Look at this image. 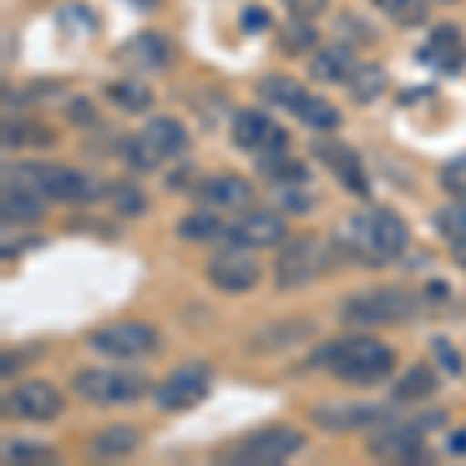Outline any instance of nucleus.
Returning <instances> with one entry per match:
<instances>
[{
	"instance_id": "obj_22",
	"label": "nucleus",
	"mask_w": 466,
	"mask_h": 466,
	"mask_svg": "<svg viewBox=\"0 0 466 466\" xmlns=\"http://www.w3.org/2000/svg\"><path fill=\"white\" fill-rule=\"evenodd\" d=\"M0 212L6 224H37L44 218V197L25 184H6L0 197Z\"/></svg>"
},
{
	"instance_id": "obj_8",
	"label": "nucleus",
	"mask_w": 466,
	"mask_h": 466,
	"mask_svg": "<svg viewBox=\"0 0 466 466\" xmlns=\"http://www.w3.org/2000/svg\"><path fill=\"white\" fill-rule=\"evenodd\" d=\"M445 423V413L430 410L426 417H420L417 423H392L386 430L373 432L367 439V451L377 461H392V463H417L426 457V430H439Z\"/></svg>"
},
{
	"instance_id": "obj_11",
	"label": "nucleus",
	"mask_w": 466,
	"mask_h": 466,
	"mask_svg": "<svg viewBox=\"0 0 466 466\" xmlns=\"http://www.w3.org/2000/svg\"><path fill=\"white\" fill-rule=\"evenodd\" d=\"M212 389V370L202 360H190V364H180L175 373H168L159 386L153 389V398L162 410L180 413L197 408L202 398Z\"/></svg>"
},
{
	"instance_id": "obj_28",
	"label": "nucleus",
	"mask_w": 466,
	"mask_h": 466,
	"mask_svg": "<svg viewBox=\"0 0 466 466\" xmlns=\"http://www.w3.org/2000/svg\"><path fill=\"white\" fill-rule=\"evenodd\" d=\"M221 233H224L221 218L215 212H208V208H199V212L187 215L184 221L177 224V237L187 239V243H208V239L221 237Z\"/></svg>"
},
{
	"instance_id": "obj_3",
	"label": "nucleus",
	"mask_w": 466,
	"mask_h": 466,
	"mask_svg": "<svg viewBox=\"0 0 466 466\" xmlns=\"http://www.w3.org/2000/svg\"><path fill=\"white\" fill-rule=\"evenodd\" d=\"M420 308H423V302H420L417 292L401 287H377L345 299L339 314L351 327H392V323L413 320Z\"/></svg>"
},
{
	"instance_id": "obj_7",
	"label": "nucleus",
	"mask_w": 466,
	"mask_h": 466,
	"mask_svg": "<svg viewBox=\"0 0 466 466\" xmlns=\"http://www.w3.org/2000/svg\"><path fill=\"white\" fill-rule=\"evenodd\" d=\"M305 448V435L292 426H268L261 432H252L246 439H239L237 445H230L221 454L224 463H239V466H277L289 461L292 454Z\"/></svg>"
},
{
	"instance_id": "obj_19",
	"label": "nucleus",
	"mask_w": 466,
	"mask_h": 466,
	"mask_svg": "<svg viewBox=\"0 0 466 466\" xmlns=\"http://www.w3.org/2000/svg\"><path fill=\"white\" fill-rule=\"evenodd\" d=\"M420 63H426L430 69L441 75H457L466 66V41L461 28L454 25H439L430 35V41L420 47Z\"/></svg>"
},
{
	"instance_id": "obj_21",
	"label": "nucleus",
	"mask_w": 466,
	"mask_h": 466,
	"mask_svg": "<svg viewBox=\"0 0 466 466\" xmlns=\"http://www.w3.org/2000/svg\"><path fill=\"white\" fill-rule=\"evenodd\" d=\"M358 69V59L351 54L349 44H329V47H323L314 54L311 66H308V72H311L314 81H320V85H339V81H349L351 75Z\"/></svg>"
},
{
	"instance_id": "obj_40",
	"label": "nucleus",
	"mask_w": 466,
	"mask_h": 466,
	"mask_svg": "<svg viewBox=\"0 0 466 466\" xmlns=\"http://www.w3.org/2000/svg\"><path fill=\"white\" fill-rule=\"evenodd\" d=\"M448 451H451V454H466V430L451 435V439H448Z\"/></svg>"
},
{
	"instance_id": "obj_4",
	"label": "nucleus",
	"mask_w": 466,
	"mask_h": 466,
	"mask_svg": "<svg viewBox=\"0 0 466 466\" xmlns=\"http://www.w3.org/2000/svg\"><path fill=\"white\" fill-rule=\"evenodd\" d=\"M187 149V127L171 116L149 118L144 131L131 134L122 144L125 162L134 171H156L162 162L175 159L177 153Z\"/></svg>"
},
{
	"instance_id": "obj_42",
	"label": "nucleus",
	"mask_w": 466,
	"mask_h": 466,
	"mask_svg": "<svg viewBox=\"0 0 466 466\" xmlns=\"http://www.w3.org/2000/svg\"><path fill=\"white\" fill-rule=\"evenodd\" d=\"M441 4H454V0H441Z\"/></svg>"
},
{
	"instance_id": "obj_32",
	"label": "nucleus",
	"mask_w": 466,
	"mask_h": 466,
	"mask_svg": "<svg viewBox=\"0 0 466 466\" xmlns=\"http://www.w3.org/2000/svg\"><path fill=\"white\" fill-rule=\"evenodd\" d=\"M314 44H318V32L311 28V22L292 19L289 25L280 32V50H287V54H292V56H299V54H305V50H311Z\"/></svg>"
},
{
	"instance_id": "obj_1",
	"label": "nucleus",
	"mask_w": 466,
	"mask_h": 466,
	"mask_svg": "<svg viewBox=\"0 0 466 466\" xmlns=\"http://www.w3.org/2000/svg\"><path fill=\"white\" fill-rule=\"evenodd\" d=\"M408 224L392 208H367L345 221L336 246L364 268H386L408 249Z\"/></svg>"
},
{
	"instance_id": "obj_36",
	"label": "nucleus",
	"mask_w": 466,
	"mask_h": 466,
	"mask_svg": "<svg viewBox=\"0 0 466 466\" xmlns=\"http://www.w3.org/2000/svg\"><path fill=\"white\" fill-rule=\"evenodd\" d=\"M327 6L329 0H287V10L292 13V19H302V22H314Z\"/></svg>"
},
{
	"instance_id": "obj_23",
	"label": "nucleus",
	"mask_w": 466,
	"mask_h": 466,
	"mask_svg": "<svg viewBox=\"0 0 466 466\" xmlns=\"http://www.w3.org/2000/svg\"><path fill=\"white\" fill-rule=\"evenodd\" d=\"M140 448V432L134 426H125V423H116V426H106L90 439V457L96 461H118V457H127Z\"/></svg>"
},
{
	"instance_id": "obj_25",
	"label": "nucleus",
	"mask_w": 466,
	"mask_h": 466,
	"mask_svg": "<svg viewBox=\"0 0 466 466\" xmlns=\"http://www.w3.org/2000/svg\"><path fill=\"white\" fill-rule=\"evenodd\" d=\"M258 94L265 96L268 103H274V106L296 112L299 103L308 96V90L299 85L296 78H289V75H268V78L258 81Z\"/></svg>"
},
{
	"instance_id": "obj_17",
	"label": "nucleus",
	"mask_w": 466,
	"mask_h": 466,
	"mask_svg": "<svg viewBox=\"0 0 466 466\" xmlns=\"http://www.w3.org/2000/svg\"><path fill=\"white\" fill-rule=\"evenodd\" d=\"M6 410L19 420H28V423H50L63 410V395L50 382L32 380L6 398Z\"/></svg>"
},
{
	"instance_id": "obj_2",
	"label": "nucleus",
	"mask_w": 466,
	"mask_h": 466,
	"mask_svg": "<svg viewBox=\"0 0 466 466\" xmlns=\"http://www.w3.org/2000/svg\"><path fill=\"white\" fill-rule=\"evenodd\" d=\"M314 360L351 386H377L395 370V351L370 336H349V339L323 345Z\"/></svg>"
},
{
	"instance_id": "obj_35",
	"label": "nucleus",
	"mask_w": 466,
	"mask_h": 466,
	"mask_svg": "<svg viewBox=\"0 0 466 466\" xmlns=\"http://www.w3.org/2000/svg\"><path fill=\"white\" fill-rule=\"evenodd\" d=\"M54 451L35 445V441H6L4 445V461L13 463H37V461H54Z\"/></svg>"
},
{
	"instance_id": "obj_12",
	"label": "nucleus",
	"mask_w": 466,
	"mask_h": 466,
	"mask_svg": "<svg viewBox=\"0 0 466 466\" xmlns=\"http://www.w3.org/2000/svg\"><path fill=\"white\" fill-rule=\"evenodd\" d=\"M230 137H233V147L246 149V153H255L258 159L287 153V144H289V134L280 131V127L258 109H239L237 116H233Z\"/></svg>"
},
{
	"instance_id": "obj_30",
	"label": "nucleus",
	"mask_w": 466,
	"mask_h": 466,
	"mask_svg": "<svg viewBox=\"0 0 466 466\" xmlns=\"http://www.w3.org/2000/svg\"><path fill=\"white\" fill-rule=\"evenodd\" d=\"M432 224H435V230L441 233V239H445L448 246L461 243V239H466V202L454 199L451 206L439 208L435 218H432Z\"/></svg>"
},
{
	"instance_id": "obj_34",
	"label": "nucleus",
	"mask_w": 466,
	"mask_h": 466,
	"mask_svg": "<svg viewBox=\"0 0 466 466\" xmlns=\"http://www.w3.org/2000/svg\"><path fill=\"white\" fill-rule=\"evenodd\" d=\"M439 184L451 199L466 202V156H457V159H451L448 165H441Z\"/></svg>"
},
{
	"instance_id": "obj_39",
	"label": "nucleus",
	"mask_w": 466,
	"mask_h": 466,
	"mask_svg": "<svg viewBox=\"0 0 466 466\" xmlns=\"http://www.w3.org/2000/svg\"><path fill=\"white\" fill-rule=\"evenodd\" d=\"M72 122H78V125H90L94 122V106H90L87 100H78L72 106Z\"/></svg>"
},
{
	"instance_id": "obj_38",
	"label": "nucleus",
	"mask_w": 466,
	"mask_h": 466,
	"mask_svg": "<svg viewBox=\"0 0 466 466\" xmlns=\"http://www.w3.org/2000/svg\"><path fill=\"white\" fill-rule=\"evenodd\" d=\"M432 351H435V358H439V364H445L451 373H461L463 370V358L457 355L454 349H451L448 339H435L432 342Z\"/></svg>"
},
{
	"instance_id": "obj_41",
	"label": "nucleus",
	"mask_w": 466,
	"mask_h": 466,
	"mask_svg": "<svg viewBox=\"0 0 466 466\" xmlns=\"http://www.w3.org/2000/svg\"><path fill=\"white\" fill-rule=\"evenodd\" d=\"M448 249H451V258L457 261V268L466 270V239H461V243H454V246H448Z\"/></svg>"
},
{
	"instance_id": "obj_9",
	"label": "nucleus",
	"mask_w": 466,
	"mask_h": 466,
	"mask_svg": "<svg viewBox=\"0 0 466 466\" xmlns=\"http://www.w3.org/2000/svg\"><path fill=\"white\" fill-rule=\"evenodd\" d=\"M72 389L90 404H131L149 392V380L137 370H81Z\"/></svg>"
},
{
	"instance_id": "obj_5",
	"label": "nucleus",
	"mask_w": 466,
	"mask_h": 466,
	"mask_svg": "<svg viewBox=\"0 0 466 466\" xmlns=\"http://www.w3.org/2000/svg\"><path fill=\"white\" fill-rule=\"evenodd\" d=\"M16 184L32 187L44 199H56V202H94L106 197L94 177L54 162H22L16 168Z\"/></svg>"
},
{
	"instance_id": "obj_27",
	"label": "nucleus",
	"mask_w": 466,
	"mask_h": 466,
	"mask_svg": "<svg viewBox=\"0 0 466 466\" xmlns=\"http://www.w3.org/2000/svg\"><path fill=\"white\" fill-rule=\"evenodd\" d=\"M292 116H296L299 122L308 125V127H318V131H333V127L342 125L339 109H336L329 100H323V96H314V94H308L305 100L299 103V109L292 112Z\"/></svg>"
},
{
	"instance_id": "obj_26",
	"label": "nucleus",
	"mask_w": 466,
	"mask_h": 466,
	"mask_svg": "<svg viewBox=\"0 0 466 466\" xmlns=\"http://www.w3.org/2000/svg\"><path fill=\"white\" fill-rule=\"evenodd\" d=\"M386 72H382V66L377 63H358L355 75L349 78V90H351V100L360 103V106H367V103H373L377 96L386 90Z\"/></svg>"
},
{
	"instance_id": "obj_33",
	"label": "nucleus",
	"mask_w": 466,
	"mask_h": 466,
	"mask_svg": "<svg viewBox=\"0 0 466 466\" xmlns=\"http://www.w3.org/2000/svg\"><path fill=\"white\" fill-rule=\"evenodd\" d=\"M109 202L118 215L125 218H134V215H144L147 212V197L140 193V187H131V184H116L109 187Z\"/></svg>"
},
{
	"instance_id": "obj_24",
	"label": "nucleus",
	"mask_w": 466,
	"mask_h": 466,
	"mask_svg": "<svg viewBox=\"0 0 466 466\" xmlns=\"http://www.w3.org/2000/svg\"><path fill=\"white\" fill-rule=\"evenodd\" d=\"M439 392V373L430 364H413L401 380L395 382L392 398L395 401H423Z\"/></svg>"
},
{
	"instance_id": "obj_14",
	"label": "nucleus",
	"mask_w": 466,
	"mask_h": 466,
	"mask_svg": "<svg viewBox=\"0 0 466 466\" xmlns=\"http://www.w3.org/2000/svg\"><path fill=\"white\" fill-rule=\"evenodd\" d=\"M206 277H208V283L221 292H249L255 283L261 280V268L249 255V249L230 246V249H221L208 258Z\"/></svg>"
},
{
	"instance_id": "obj_31",
	"label": "nucleus",
	"mask_w": 466,
	"mask_h": 466,
	"mask_svg": "<svg viewBox=\"0 0 466 466\" xmlns=\"http://www.w3.org/2000/svg\"><path fill=\"white\" fill-rule=\"evenodd\" d=\"M373 6L398 25H420L430 10V0H373Z\"/></svg>"
},
{
	"instance_id": "obj_37",
	"label": "nucleus",
	"mask_w": 466,
	"mask_h": 466,
	"mask_svg": "<svg viewBox=\"0 0 466 466\" xmlns=\"http://www.w3.org/2000/svg\"><path fill=\"white\" fill-rule=\"evenodd\" d=\"M239 25L246 28V32H265V28L270 25V13L265 10V6H246L243 16H239Z\"/></svg>"
},
{
	"instance_id": "obj_6",
	"label": "nucleus",
	"mask_w": 466,
	"mask_h": 466,
	"mask_svg": "<svg viewBox=\"0 0 466 466\" xmlns=\"http://www.w3.org/2000/svg\"><path fill=\"white\" fill-rule=\"evenodd\" d=\"M329 268H333V249L327 243H320L318 237H299L283 246V252L277 255V289H302L311 280H318L320 274H327Z\"/></svg>"
},
{
	"instance_id": "obj_18",
	"label": "nucleus",
	"mask_w": 466,
	"mask_h": 466,
	"mask_svg": "<svg viewBox=\"0 0 466 466\" xmlns=\"http://www.w3.org/2000/svg\"><path fill=\"white\" fill-rule=\"evenodd\" d=\"M228 239L243 249H270L287 239V221L274 212H249L230 224Z\"/></svg>"
},
{
	"instance_id": "obj_13",
	"label": "nucleus",
	"mask_w": 466,
	"mask_h": 466,
	"mask_svg": "<svg viewBox=\"0 0 466 466\" xmlns=\"http://www.w3.org/2000/svg\"><path fill=\"white\" fill-rule=\"evenodd\" d=\"M311 423L327 432H355L367 426H382L392 420V410L377 401H327L311 408Z\"/></svg>"
},
{
	"instance_id": "obj_15",
	"label": "nucleus",
	"mask_w": 466,
	"mask_h": 466,
	"mask_svg": "<svg viewBox=\"0 0 466 466\" xmlns=\"http://www.w3.org/2000/svg\"><path fill=\"white\" fill-rule=\"evenodd\" d=\"M116 63L134 75L162 72L171 63V41L159 32H140L131 35L122 47L116 50Z\"/></svg>"
},
{
	"instance_id": "obj_10",
	"label": "nucleus",
	"mask_w": 466,
	"mask_h": 466,
	"mask_svg": "<svg viewBox=\"0 0 466 466\" xmlns=\"http://www.w3.org/2000/svg\"><path fill=\"white\" fill-rule=\"evenodd\" d=\"M87 345L94 351L106 358H118V360H137L147 358L159 349V333H156L149 323H109V327H100L87 336Z\"/></svg>"
},
{
	"instance_id": "obj_20",
	"label": "nucleus",
	"mask_w": 466,
	"mask_h": 466,
	"mask_svg": "<svg viewBox=\"0 0 466 466\" xmlns=\"http://www.w3.org/2000/svg\"><path fill=\"white\" fill-rule=\"evenodd\" d=\"M193 197L212 208H246L252 202L249 180L237 175H215L193 187Z\"/></svg>"
},
{
	"instance_id": "obj_16",
	"label": "nucleus",
	"mask_w": 466,
	"mask_h": 466,
	"mask_svg": "<svg viewBox=\"0 0 466 466\" xmlns=\"http://www.w3.org/2000/svg\"><path fill=\"white\" fill-rule=\"evenodd\" d=\"M314 156H318V159L333 171L336 180H339L349 193H355V197H370V184H367L360 156L349 144H342V140H329V137L318 140V144H314Z\"/></svg>"
},
{
	"instance_id": "obj_29",
	"label": "nucleus",
	"mask_w": 466,
	"mask_h": 466,
	"mask_svg": "<svg viewBox=\"0 0 466 466\" xmlns=\"http://www.w3.org/2000/svg\"><path fill=\"white\" fill-rule=\"evenodd\" d=\"M106 96L125 112H144V109H149V103H153L149 87L140 85L137 78H127V81H116V85H109Z\"/></svg>"
}]
</instances>
